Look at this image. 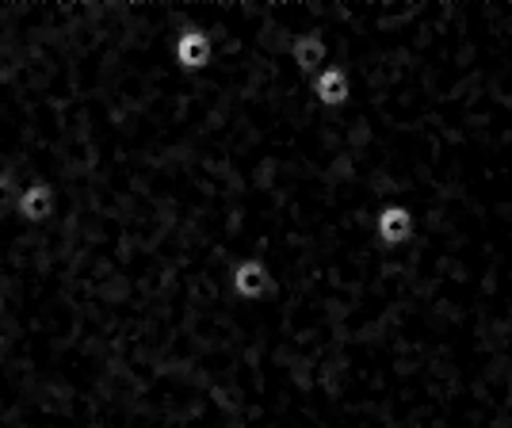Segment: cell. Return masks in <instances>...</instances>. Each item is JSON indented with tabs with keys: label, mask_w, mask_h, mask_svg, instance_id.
<instances>
[{
	"label": "cell",
	"mask_w": 512,
	"mask_h": 428,
	"mask_svg": "<svg viewBox=\"0 0 512 428\" xmlns=\"http://www.w3.org/2000/svg\"><path fill=\"white\" fill-rule=\"evenodd\" d=\"M375 237L383 241L386 249H402L413 237V211L406 203H386L375 214Z\"/></svg>",
	"instance_id": "obj_1"
},
{
	"label": "cell",
	"mask_w": 512,
	"mask_h": 428,
	"mask_svg": "<svg viewBox=\"0 0 512 428\" xmlns=\"http://www.w3.org/2000/svg\"><path fill=\"white\" fill-rule=\"evenodd\" d=\"M230 287H234L237 299L256 302V299H264V295L272 291V276H268L264 260L245 257V260H237V264H234V272H230Z\"/></svg>",
	"instance_id": "obj_2"
},
{
	"label": "cell",
	"mask_w": 512,
	"mask_h": 428,
	"mask_svg": "<svg viewBox=\"0 0 512 428\" xmlns=\"http://www.w3.org/2000/svg\"><path fill=\"white\" fill-rule=\"evenodd\" d=\"M211 35L199 31V27H184L176 35V46H172V58L184 73H195V69H207L211 65Z\"/></svg>",
	"instance_id": "obj_3"
},
{
	"label": "cell",
	"mask_w": 512,
	"mask_h": 428,
	"mask_svg": "<svg viewBox=\"0 0 512 428\" xmlns=\"http://www.w3.org/2000/svg\"><path fill=\"white\" fill-rule=\"evenodd\" d=\"M16 218H23L27 226H39V222H46V218H54V188L46 184L43 176L20 188V199H16Z\"/></svg>",
	"instance_id": "obj_4"
},
{
	"label": "cell",
	"mask_w": 512,
	"mask_h": 428,
	"mask_svg": "<svg viewBox=\"0 0 512 428\" xmlns=\"http://www.w3.org/2000/svg\"><path fill=\"white\" fill-rule=\"evenodd\" d=\"M314 96H318L321 107H344L348 104V69H341V65H325V69H318V77H314Z\"/></svg>",
	"instance_id": "obj_5"
},
{
	"label": "cell",
	"mask_w": 512,
	"mask_h": 428,
	"mask_svg": "<svg viewBox=\"0 0 512 428\" xmlns=\"http://www.w3.org/2000/svg\"><path fill=\"white\" fill-rule=\"evenodd\" d=\"M291 65H295L299 73H314V77H318V65L325 69V39H321L318 31L299 35V39L291 43Z\"/></svg>",
	"instance_id": "obj_6"
}]
</instances>
